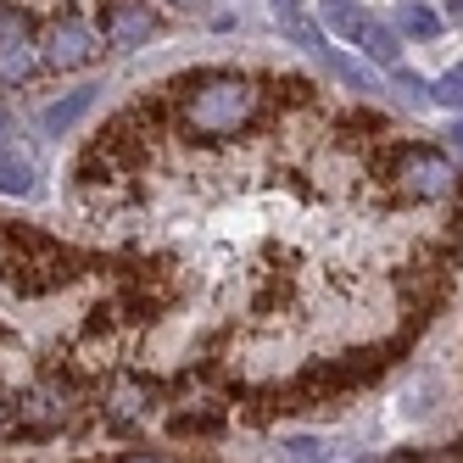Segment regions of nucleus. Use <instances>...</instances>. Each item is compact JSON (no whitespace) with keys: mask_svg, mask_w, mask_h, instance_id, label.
I'll return each instance as SVG.
<instances>
[{"mask_svg":"<svg viewBox=\"0 0 463 463\" xmlns=\"http://www.w3.org/2000/svg\"><path fill=\"white\" fill-rule=\"evenodd\" d=\"M40 51H45V61H51L56 73H73V68H90V61H101V34H95L84 17L61 12V17L45 23Z\"/></svg>","mask_w":463,"mask_h":463,"instance_id":"20e7f679","label":"nucleus"},{"mask_svg":"<svg viewBox=\"0 0 463 463\" xmlns=\"http://www.w3.org/2000/svg\"><path fill=\"white\" fill-rule=\"evenodd\" d=\"M156 34V17L146 0H112L107 6V45L112 51H140Z\"/></svg>","mask_w":463,"mask_h":463,"instance_id":"423d86ee","label":"nucleus"},{"mask_svg":"<svg viewBox=\"0 0 463 463\" xmlns=\"http://www.w3.org/2000/svg\"><path fill=\"white\" fill-rule=\"evenodd\" d=\"M0 190H6V195H34V162L12 146L6 118H0Z\"/></svg>","mask_w":463,"mask_h":463,"instance_id":"6e6552de","label":"nucleus"},{"mask_svg":"<svg viewBox=\"0 0 463 463\" xmlns=\"http://www.w3.org/2000/svg\"><path fill=\"white\" fill-rule=\"evenodd\" d=\"M396 23H402V34H419V40H436L441 34V17L430 12V6H402Z\"/></svg>","mask_w":463,"mask_h":463,"instance_id":"ddd939ff","label":"nucleus"},{"mask_svg":"<svg viewBox=\"0 0 463 463\" xmlns=\"http://www.w3.org/2000/svg\"><path fill=\"white\" fill-rule=\"evenodd\" d=\"M307 0H274V17H279V28H285V34L296 40V45H307V51H324V34H318V28L307 23Z\"/></svg>","mask_w":463,"mask_h":463,"instance_id":"9b49d317","label":"nucleus"},{"mask_svg":"<svg viewBox=\"0 0 463 463\" xmlns=\"http://www.w3.org/2000/svg\"><path fill=\"white\" fill-rule=\"evenodd\" d=\"M318 23H324L335 40H352V45L363 40V28H369V17H363L352 0H318Z\"/></svg>","mask_w":463,"mask_h":463,"instance_id":"9d476101","label":"nucleus"},{"mask_svg":"<svg viewBox=\"0 0 463 463\" xmlns=\"http://www.w3.org/2000/svg\"><path fill=\"white\" fill-rule=\"evenodd\" d=\"M391 179H396V190H402L408 202H447V195H458V184H463V174L430 146H413V151L396 156Z\"/></svg>","mask_w":463,"mask_h":463,"instance_id":"f03ea898","label":"nucleus"},{"mask_svg":"<svg viewBox=\"0 0 463 463\" xmlns=\"http://www.w3.org/2000/svg\"><path fill=\"white\" fill-rule=\"evenodd\" d=\"M318 56L329 61V73H335V79H341L346 90H374V79H369V73H363V68H357V61H346L341 51H329V45H324Z\"/></svg>","mask_w":463,"mask_h":463,"instance_id":"4468645a","label":"nucleus"},{"mask_svg":"<svg viewBox=\"0 0 463 463\" xmlns=\"http://www.w3.org/2000/svg\"><path fill=\"white\" fill-rule=\"evenodd\" d=\"M90 107H95V84H84V90H73V95H61V101H51V107L40 112V128H45V135H68V128H73Z\"/></svg>","mask_w":463,"mask_h":463,"instance_id":"1a4fd4ad","label":"nucleus"},{"mask_svg":"<svg viewBox=\"0 0 463 463\" xmlns=\"http://www.w3.org/2000/svg\"><path fill=\"white\" fill-rule=\"evenodd\" d=\"M179 12H202V6H213V0H174Z\"/></svg>","mask_w":463,"mask_h":463,"instance_id":"6ab92c4d","label":"nucleus"},{"mask_svg":"<svg viewBox=\"0 0 463 463\" xmlns=\"http://www.w3.org/2000/svg\"><path fill=\"white\" fill-rule=\"evenodd\" d=\"M118 463H168V458H156V452H128V458H118Z\"/></svg>","mask_w":463,"mask_h":463,"instance_id":"a211bd4d","label":"nucleus"},{"mask_svg":"<svg viewBox=\"0 0 463 463\" xmlns=\"http://www.w3.org/2000/svg\"><path fill=\"white\" fill-rule=\"evenodd\" d=\"M430 95H436L441 107H463V68H452V73H441L436 84H430Z\"/></svg>","mask_w":463,"mask_h":463,"instance_id":"2eb2a0df","label":"nucleus"},{"mask_svg":"<svg viewBox=\"0 0 463 463\" xmlns=\"http://www.w3.org/2000/svg\"><path fill=\"white\" fill-rule=\"evenodd\" d=\"M262 90L241 73H202L184 95V128L202 140H229L257 118Z\"/></svg>","mask_w":463,"mask_h":463,"instance_id":"f257e3e1","label":"nucleus"},{"mask_svg":"<svg viewBox=\"0 0 463 463\" xmlns=\"http://www.w3.org/2000/svg\"><path fill=\"white\" fill-rule=\"evenodd\" d=\"M146 413H151V385L135 380V374L112 380V391H107V424L112 430H128V424H140Z\"/></svg>","mask_w":463,"mask_h":463,"instance_id":"0eeeda50","label":"nucleus"},{"mask_svg":"<svg viewBox=\"0 0 463 463\" xmlns=\"http://www.w3.org/2000/svg\"><path fill=\"white\" fill-rule=\"evenodd\" d=\"M447 140H452V146L463 151V123H452V128H447Z\"/></svg>","mask_w":463,"mask_h":463,"instance_id":"aec40b11","label":"nucleus"},{"mask_svg":"<svg viewBox=\"0 0 463 463\" xmlns=\"http://www.w3.org/2000/svg\"><path fill=\"white\" fill-rule=\"evenodd\" d=\"M68 419H73V385H61V380L34 385L17 402V430L23 436H51V430H61Z\"/></svg>","mask_w":463,"mask_h":463,"instance_id":"39448f33","label":"nucleus"},{"mask_svg":"<svg viewBox=\"0 0 463 463\" xmlns=\"http://www.w3.org/2000/svg\"><path fill=\"white\" fill-rule=\"evenodd\" d=\"M396 463H463V447H424V452H402Z\"/></svg>","mask_w":463,"mask_h":463,"instance_id":"dca6fc26","label":"nucleus"},{"mask_svg":"<svg viewBox=\"0 0 463 463\" xmlns=\"http://www.w3.org/2000/svg\"><path fill=\"white\" fill-rule=\"evenodd\" d=\"M285 452H296V458H329V447H324V441H313V436H296V441H285Z\"/></svg>","mask_w":463,"mask_h":463,"instance_id":"f3484780","label":"nucleus"},{"mask_svg":"<svg viewBox=\"0 0 463 463\" xmlns=\"http://www.w3.org/2000/svg\"><path fill=\"white\" fill-rule=\"evenodd\" d=\"M45 68V51H40V34L12 0H0V84H28Z\"/></svg>","mask_w":463,"mask_h":463,"instance_id":"7ed1b4c3","label":"nucleus"},{"mask_svg":"<svg viewBox=\"0 0 463 463\" xmlns=\"http://www.w3.org/2000/svg\"><path fill=\"white\" fill-rule=\"evenodd\" d=\"M357 45L369 61H380V68H402V40H396V28H385V23H369Z\"/></svg>","mask_w":463,"mask_h":463,"instance_id":"f8f14e48","label":"nucleus"}]
</instances>
